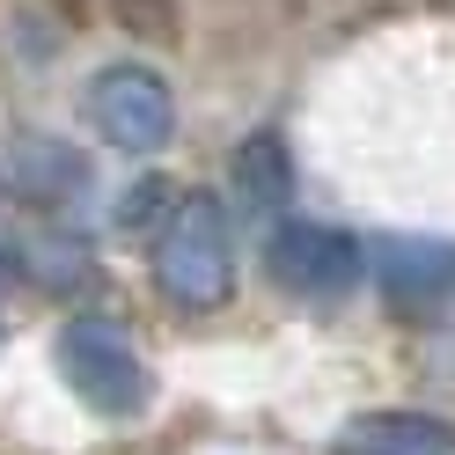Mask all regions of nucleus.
Instances as JSON below:
<instances>
[{
  "label": "nucleus",
  "instance_id": "obj_4",
  "mask_svg": "<svg viewBox=\"0 0 455 455\" xmlns=\"http://www.w3.org/2000/svg\"><path fill=\"white\" fill-rule=\"evenodd\" d=\"M265 279L308 308H338L367 287V243L353 228H331V220H272Z\"/></svg>",
  "mask_w": 455,
  "mask_h": 455
},
{
  "label": "nucleus",
  "instance_id": "obj_6",
  "mask_svg": "<svg viewBox=\"0 0 455 455\" xmlns=\"http://www.w3.org/2000/svg\"><path fill=\"white\" fill-rule=\"evenodd\" d=\"M338 455H455V426L434 411H360L338 434Z\"/></svg>",
  "mask_w": 455,
  "mask_h": 455
},
{
  "label": "nucleus",
  "instance_id": "obj_8",
  "mask_svg": "<svg viewBox=\"0 0 455 455\" xmlns=\"http://www.w3.org/2000/svg\"><path fill=\"white\" fill-rule=\"evenodd\" d=\"M228 177H235V198H243V206L272 213L279 198H287V184H294V155H287V140H279L272 125H265V132H250L243 148H235V162H228Z\"/></svg>",
  "mask_w": 455,
  "mask_h": 455
},
{
  "label": "nucleus",
  "instance_id": "obj_3",
  "mask_svg": "<svg viewBox=\"0 0 455 455\" xmlns=\"http://www.w3.org/2000/svg\"><path fill=\"white\" fill-rule=\"evenodd\" d=\"M81 118L118 155H162L177 140V89L148 60H110L81 81Z\"/></svg>",
  "mask_w": 455,
  "mask_h": 455
},
{
  "label": "nucleus",
  "instance_id": "obj_9",
  "mask_svg": "<svg viewBox=\"0 0 455 455\" xmlns=\"http://www.w3.org/2000/svg\"><path fill=\"white\" fill-rule=\"evenodd\" d=\"M110 22L125 37H140V44H169L184 15H177V0H110Z\"/></svg>",
  "mask_w": 455,
  "mask_h": 455
},
{
  "label": "nucleus",
  "instance_id": "obj_1",
  "mask_svg": "<svg viewBox=\"0 0 455 455\" xmlns=\"http://www.w3.org/2000/svg\"><path fill=\"white\" fill-rule=\"evenodd\" d=\"M155 279L177 308H220L235 294V228L213 191H184L155 228Z\"/></svg>",
  "mask_w": 455,
  "mask_h": 455
},
{
  "label": "nucleus",
  "instance_id": "obj_5",
  "mask_svg": "<svg viewBox=\"0 0 455 455\" xmlns=\"http://www.w3.org/2000/svg\"><path fill=\"white\" fill-rule=\"evenodd\" d=\"M367 272L382 279V294L396 316H441V308L455 301V243L441 235H389L382 250H367Z\"/></svg>",
  "mask_w": 455,
  "mask_h": 455
},
{
  "label": "nucleus",
  "instance_id": "obj_7",
  "mask_svg": "<svg viewBox=\"0 0 455 455\" xmlns=\"http://www.w3.org/2000/svg\"><path fill=\"white\" fill-rule=\"evenodd\" d=\"M8 169H15V191L37 198V206H67V198L89 191V162H81L67 140H44V132H22Z\"/></svg>",
  "mask_w": 455,
  "mask_h": 455
},
{
  "label": "nucleus",
  "instance_id": "obj_10",
  "mask_svg": "<svg viewBox=\"0 0 455 455\" xmlns=\"http://www.w3.org/2000/svg\"><path fill=\"white\" fill-rule=\"evenodd\" d=\"M155 206H169V184H162V177L132 184V191H125V206H118V228H140V220H148Z\"/></svg>",
  "mask_w": 455,
  "mask_h": 455
},
{
  "label": "nucleus",
  "instance_id": "obj_2",
  "mask_svg": "<svg viewBox=\"0 0 455 455\" xmlns=\"http://www.w3.org/2000/svg\"><path fill=\"white\" fill-rule=\"evenodd\" d=\"M52 360H60V382L89 404L96 419H140L155 396L148 360L132 353V338L110 316H67L52 338Z\"/></svg>",
  "mask_w": 455,
  "mask_h": 455
}]
</instances>
